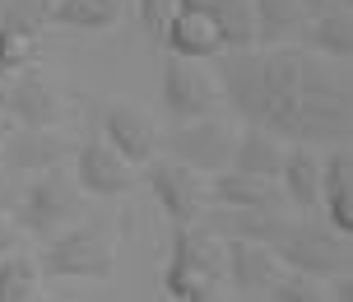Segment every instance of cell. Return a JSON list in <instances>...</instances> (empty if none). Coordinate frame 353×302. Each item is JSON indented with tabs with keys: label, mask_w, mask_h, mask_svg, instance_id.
<instances>
[{
	"label": "cell",
	"mask_w": 353,
	"mask_h": 302,
	"mask_svg": "<svg viewBox=\"0 0 353 302\" xmlns=\"http://www.w3.org/2000/svg\"><path fill=\"white\" fill-rule=\"evenodd\" d=\"M353 130V98L344 61L302 52V89H298V117L288 130V144L307 149H349Z\"/></svg>",
	"instance_id": "obj_1"
},
{
	"label": "cell",
	"mask_w": 353,
	"mask_h": 302,
	"mask_svg": "<svg viewBox=\"0 0 353 302\" xmlns=\"http://www.w3.org/2000/svg\"><path fill=\"white\" fill-rule=\"evenodd\" d=\"M33 261L42 279H107L117 265V219H74L70 228L42 237Z\"/></svg>",
	"instance_id": "obj_2"
},
{
	"label": "cell",
	"mask_w": 353,
	"mask_h": 302,
	"mask_svg": "<svg viewBox=\"0 0 353 302\" xmlns=\"http://www.w3.org/2000/svg\"><path fill=\"white\" fill-rule=\"evenodd\" d=\"M84 191L74 172L61 163V168H47V172H33V181L19 191L14 210H10V223L19 232H33V237H52V232L70 228L74 219H84Z\"/></svg>",
	"instance_id": "obj_3"
},
{
	"label": "cell",
	"mask_w": 353,
	"mask_h": 302,
	"mask_svg": "<svg viewBox=\"0 0 353 302\" xmlns=\"http://www.w3.org/2000/svg\"><path fill=\"white\" fill-rule=\"evenodd\" d=\"M223 284V242L205 232L200 223L172 232V251L163 265V298L168 302H186L200 288Z\"/></svg>",
	"instance_id": "obj_4"
},
{
	"label": "cell",
	"mask_w": 353,
	"mask_h": 302,
	"mask_svg": "<svg viewBox=\"0 0 353 302\" xmlns=\"http://www.w3.org/2000/svg\"><path fill=\"white\" fill-rule=\"evenodd\" d=\"M274 256L283 270H298L312 279H335L353 270L349 232L330 228V223H283V232L274 237Z\"/></svg>",
	"instance_id": "obj_5"
},
{
	"label": "cell",
	"mask_w": 353,
	"mask_h": 302,
	"mask_svg": "<svg viewBox=\"0 0 353 302\" xmlns=\"http://www.w3.org/2000/svg\"><path fill=\"white\" fill-rule=\"evenodd\" d=\"M159 140H163V149H168L172 163H186L195 172H223L232 163L237 125L228 117H195V121H176Z\"/></svg>",
	"instance_id": "obj_6"
},
{
	"label": "cell",
	"mask_w": 353,
	"mask_h": 302,
	"mask_svg": "<svg viewBox=\"0 0 353 302\" xmlns=\"http://www.w3.org/2000/svg\"><path fill=\"white\" fill-rule=\"evenodd\" d=\"M219 107H223V93H219L210 61H186V56L163 61V112L172 121L219 117Z\"/></svg>",
	"instance_id": "obj_7"
},
{
	"label": "cell",
	"mask_w": 353,
	"mask_h": 302,
	"mask_svg": "<svg viewBox=\"0 0 353 302\" xmlns=\"http://www.w3.org/2000/svg\"><path fill=\"white\" fill-rule=\"evenodd\" d=\"M261 74H265V130H274L288 144V130L298 117V89H302V52L298 47H265Z\"/></svg>",
	"instance_id": "obj_8"
},
{
	"label": "cell",
	"mask_w": 353,
	"mask_h": 302,
	"mask_svg": "<svg viewBox=\"0 0 353 302\" xmlns=\"http://www.w3.org/2000/svg\"><path fill=\"white\" fill-rule=\"evenodd\" d=\"M214 79L223 103L242 117L247 125H265V74H261V47H242V52H219L214 56Z\"/></svg>",
	"instance_id": "obj_9"
},
{
	"label": "cell",
	"mask_w": 353,
	"mask_h": 302,
	"mask_svg": "<svg viewBox=\"0 0 353 302\" xmlns=\"http://www.w3.org/2000/svg\"><path fill=\"white\" fill-rule=\"evenodd\" d=\"M149 191L159 200V210L172 219L176 228H191L200 223V214L210 205V191H205V172H195L186 163H172L163 159L149 168Z\"/></svg>",
	"instance_id": "obj_10"
},
{
	"label": "cell",
	"mask_w": 353,
	"mask_h": 302,
	"mask_svg": "<svg viewBox=\"0 0 353 302\" xmlns=\"http://www.w3.org/2000/svg\"><path fill=\"white\" fill-rule=\"evenodd\" d=\"M47 14H52V0H14L0 10V66L5 70H28L37 61Z\"/></svg>",
	"instance_id": "obj_11"
},
{
	"label": "cell",
	"mask_w": 353,
	"mask_h": 302,
	"mask_svg": "<svg viewBox=\"0 0 353 302\" xmlns=\"http://www.w3.org/2000/svg\"><path fill=\"white\" fill-rule=\"evenodd\" d=\"M74 181L84 196H103V200H117L135 186V168L112 149L107 140H88L74 149Z\"/></svg>",
	"instance_id": "obj_12"
},
{
	"label": "cell",
	"mask_w": 353,
	"mask_h": 302,
	"mask_svg": "<svg viewBox=\"0 0 353 302\" xmlns=\"http://www.w3.org/2000/svg\"><path fill=\"white\" fill-rule=\"evenodd\" d=\"M103 140L121 154L130 168H140V163L154 159V149H159V121L135 103H107L103 112Z\"/></svg>",
	"instance_id": "obj_13"
},
{
	"label": "cell",
	"mask_w": 353,
	"mask_h": 302,
	"mask_svg": "<svg viewBox=\"0 0 353 302\" xmlns=\"http://www.w3.org/2000/svg\"><path fill=\"white\" fill-rule=\"evenodd\" d=\"M74 154V144L56 125H19L10 140L0 144V159L10 172H47Z\"/></svg>",
	"instance_id": "obj_14"
},
{
	"label": "cell",
	"mask_w": 353,
	"mask_h": 302,
	"mask_svg": "<svg viewBox=\"0 0 353 302\" xmlns=\"http://www.w3.org/2000/svg\"><path fill=\"white\" fill-rule=\"evenodd\" d=\"M279 274H283L279 256L265 242H223V279L242 298H265Z\"/></svg>",
	"instance_id": "obj_15"
},
{
	"label": "cell",
	"mask_w": 353,
	"mask_h": 302,
	"mask_svg": "<svg viewBox=\"0 0 353 302\" xmlns=\"http://www.w3.org/2000/svg\"><path fill=\"white\" fill-rule=\"evenodd\" d=\"M0 112H10L19 125H56L61 121V93H56V84L42 70L28 66V70H14Z\"/></svg>",
	"instance_id": "obj_16"
},
{
	"label": "cell",
	"mask_w": 353,
	"mask_h": 302,
	"mask_svg": "<svg viewBox=\"0 0 353 302\" xmlns=\"http://www.w3.org/2000/svg\"><path fill=\"white\" fill-rule=\"evenodd\" d=\"M159 42L168 47V56H186V61H214V56L223 52L219 23H214L205 10H186V5L172 10V19L163 23Z\"/></svg>",
	"instance_id": "obj_17"
},
{
	"label": "cell",
	"mask_w": 353,
	"mask_h": 302,
	"mask_svg": "<svg viewBox=\"0 0 353 302\" xmlns=\"http://www.w3.org/2000/svg\"><path fill=\"white\" fill-rule=\"evenodd\" d=\"M283 223L288 219L279 210H223V205H205V214H200V228L214 232L219 242H265V247H274Z\"/></svg>",
	"instance_id": "obj_18"
},
{
	"label": "cell",
	"mask_w": 353,
	"mask_h": 302,
	"mask_svg": "<svg viewBox=\"0 0 353 302\" xmlns=\"http://www.w3.org/2000/svg\"><path fill=\"white\" fill-rule=\"evenodd\" d=\"M205 191H210V205H223V210H279L283 205L279 181L251 177V172H237V168L214 172V181H205Z\"/></svg>",
	"instance_id": "obj_19"
},
{
	"label": "cell",
	"mask_w": 353,
	"mask_h": 302,
	"mask_svg": "<svg viewBox=\"0 0 353 302\" xmlns=\"http://www.w3.org/2000/svg\"><path fill=\"white\" fill-rule=\"evenodd\" d=\"M325 223L339 232H353V154L349 149H330V159H321V200Z\"/></svg>",
	"instance_id": "obj_20"
},
{
	"label": "cell",
	"mask_w": 353,
	"mask_h": 302,
	"mask_svg": "<svg viewBox=\"0 0 353 302\" xmlns=\"http://www.w3.org/2000/svg\"><path fill=\"white\" fill-rule=\"evenodd\" d=\"M279 191L288 205L298 210H316L321 200V154L307 149V144H288L283 149V168H279Z\"/></svg>",
	"instance_id": "obj_21"
},
{
	"label": "cell",
	"mask_w": 353,
	"mask_h": 302,
	"mask_svg": "<svg viewBox=\"0 0 353 302\" xmlns=\"http://www.w3.org/2000/svg\"><path fill=\"white\" fill-rule=\"evenodd\" d=\"M283 149L288 144L265 130V125H247L237 140H232V163L237 172H251V177H265V181H279V168H283Z\"/></svg>",
	"instance_id": "obj_22"
},
{
	"label": "cell",
	"mask_w": 353,
	"mask_h": 302,
	"mask_svg": "<svg viewBox=\"0 0 353 302\" xmlns=\"http://www.w3.org/2000/svg\"><path fill=\"white\" fill-rule=\"evenodd\" d=\"M307 10L298 0H251V23H256V47H288L307 28Z\"/></svg>",
	"instance_id": "obj_23"
},
{
	"label": "cell",
	"mask_w": 353,
	"mask_h": 302,
	"mask_svg": "<svg viewBox=\"0 0 353 302\" xmlns=\"http://www.w3.org/2000/svg\"><path fill=\"white\" fill-rule=\"evenodd\" d=\"M302 42H307V52H316V56L349 61L353 56V14H349V5H335V10H325V14H312L307 28H302Z\"/></svg>",
	"instance_id": "obj_24"
},
{
	"label": "cell",
	"mask_w": 353,
	"mask_h": 302,
	"mask_svg": "<svg viewBox=\"0 0 353 302\" xmlns=\"http://www.w3.org/2000/svg\"><path fill=\"white\" fill-rule=\"evenodd\" d=\"M125 0H56L47 23H61V28H84V33H103L121 19Z\"/></svg>",
	"instance_id": "obj_25"
},
{
	"label": "cell",
	"mask_w": 353,
	"mask_h": 302,
	"mask_svg": "<svg viewBox=\"0 0 353 302\" xmlns=\"http://www.w3.org/2000/svg\"><path fill=\"white\" fill-rule=\"evenodd\" d=\"M37 293H42V270L33 256H23V251L0 256V302H28Z\"/></svg>",
	"instance_id": "obj_26"
},
{
	"label": "cell",
	"mask_w": 353,
	"mask_h": 302,
	"mask_svg": "<svg viewBox=\"0 0 353 302\" xmlns=\"http://www.w3.org/2000/svg\"><path fill=\"white\" fill-rule=\"evenodd\" d=\"M265 298L270 302H325V279H312V274H298V270H283Z\"/></svg>",
	"instance_id": "obj_27"
},
{
	"label": "cell",
	"mask_w": 353,
	"mask_h": 302,
	"mask_svg": "<svg viewBox=\"0 0 353 302\" xmlns=\"http://www.w3.org/2000/svg\"><path fill=\"white\" fill-rule=\"evenodd\" d=\"M135 10H140L144 33L159 42V37H163V23H168V19H172V10H176V0H135Z\"/></svg>",
	"instance_id": "obj_28"
},
{
	"label": "cell",
	"mask_w": 353,
	"mask_h": 302,
	"mask_svg": "<svg viewBox=\"0 0 353 302\" xmlns=\"http://www.w3.org/2000/svg\"><path fill=\"white\" fill-rule=\"evenodd\" d=\"M19 200V186H14V172L5 168V159H0V214H10Z\"/></svg>",
	"instance_id": "obj_29"
},
{
	"label": "cell",
	"mask_w": 353,
	"mask_h": 302,
	"mask_svg": "<svg viewBox=\"0 0 353 302\" xmlns=\"http://www.w3.org/2000/svg\"><path fill=\"white\" fill-rule=\"evenodd\" d=\"M10 251H19V228L0 214V256H10Z\"/></svg>",
	"instance_id": "obj_30"
},
{
	"label": "cell",
	"mask_w": 353,
	"mask_h": 302,
	"mask_svg": "<svg viewBox=\"0 0 353 302\" xmlns=\"http://www.w3.org/2000/svg\"><path fill=\"white\" fill-rule=\"evenodd\" d=\"M186 302H232V298H228V288H223V284H214V288H200V293H191Z\"/></svg>",
	"instance_id": "obj_31"
},
{
	"label": "cell",
	"mask_w": 353,
	"mask_h": 302,
	"mask_svg": "<svg viewBox=\"0 0 353 302\" xmlns=\"http://www.w3.org/2000/svg\"><path fill=\"white\" fill-rule=\"evenodd\" d=\"M307 14H325V10H335V5H344V0H298Z\"/></svg>",
	"instance_id": "obj_32"
},
{
	"label": "cell",
	"mask_w": 353,
	"mask_h": 302,
	"mask_svg": "<svg viewBox=\"0 0 353 302\" xmlns=\"http://www.w3.org/2000/svg\"><path fill=\"white\" fill-rule=\"evenodd\" d=\"M10 79H14V70H5V66H0V103H5V93H10Z\"/></svg>",
	"instance_id": "obj_33"
},
{
	"label": "cell",
	"mask_w": 353,
	"mask_h": 302,
	"mask_svg": "<svg viewBox=\"0 0 353 302\" xmlns=\"http://www.w3.org/2000/svg\"><path fill=\"white\" fill-rule=\"evenodd\" d=\"M28 302H65V298H42V293H37V298H28Z\"/></svg>",
	"instance_id": "obj_34"
},
{
	"label": "cell",
	"mask_w": 353,
	"mask_h": 302,
	"mask_svg": "<svg viewBox=\"0 0 353 302\" xmlns=\"http://www.w3.org/2000/svg\"><path fill=\"white\" fill-rule=\"evenodd\" d=\"M5 5H14V0H0V10H5Z\"/></svg>",
	"instance_id": "obj_35"
},
{
	"label": "cell",
	"mask_w": 353,
	"mask_h": 302,
	"mask_svg": "<svg viewBox=\"0 0 353 302\" xmlns=\"http://www.w3.org/2000/svg\"><path fill=\"white\" fill-rule=\"evenodd\" d=\"M344 5H349V0H344Z\"/></svg>",
	"instance_id": "obj_36"
}]
</instances>
